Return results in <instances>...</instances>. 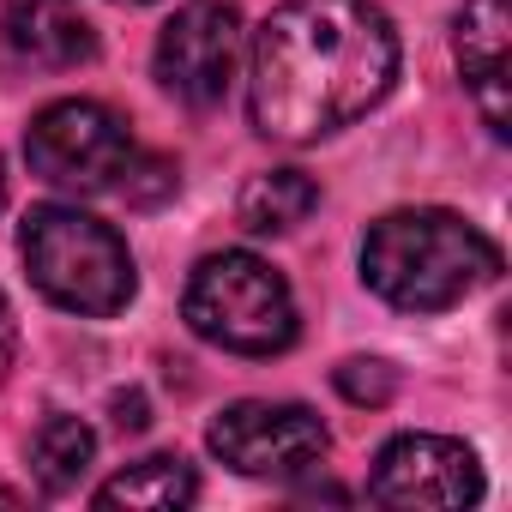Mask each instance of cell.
Instances as JSON below:
<instances>
[{"instance_id": "1", "label": "cell", "mask_w": 512, "mask_h": 512, "mask_svg": "<svg viewBox=\"0 0 512 512\" xmlns=\"http://www.w3.org/2000/svg\"><path fill=\"white\" fill-rule=\"evenodd\" d=\"M398 79V31L374 0H284L253 31L247 115L278 145L362 121Z\"/></svg>"}, {"instance_id": "2", "label": "cell", "mask_w": 512, "mask_h": 512, "mask_svg": "<svg viewBox=\"0 0 512 512\" xmlns=\"http://www.w3.org/2000/svg\"><path fill=\"white\" fill-rule=\"evenodd\" d=\"M500 278V247L458 211H386L362 235V284L404 314H446Z\"/></svg>"}, {"instance_id": "3", "label": "cell", "mask_w": 512, "mask_h": 512, "mask_svg": "<svg viewBox=\"0 0 512 512\" xmlns=\"http://www.w3.org/2000/svg\"><path fill=\"white\" fill-rule=\"evenodd\" d=\"M19 253H25V272L31 284L67 308V314H85V320H109L133 302L139 290V272H133V253L127 241L79 211V205H37L19 229Z\"/></svg>"}, {"instance_id": "4", "label": "cell", "mask_w": 512, "mask_h": 512, "mask_svg": "<svg viewBox=\"0 0 512 512\" xmlns=\"http://www.w3.org/2000/svg\"><path fill=\"white\" fill-rule=\"evenodd\" d=\"M181 314L205 344H217L229 356H278L302 332L284 272H272L260 253H241V247L205 253L193 266Z\"/></svg>"}, {"instance_id": "5", "label": "cell", "mask_w": 512, "mask_h": 512, "mask_svg": "<svg viewBox=\"0 0 512 512\" xmlns=\"http://www.w3.org/2000/svg\"><path fill=\"white\" fill-rule=\"evenodd\" d=\"M25 157H31V175H43L49 187L103 193V187H121L127 163H133L139 151H133L127 121H121L109 103L61 97V103H49V109L31 121Z\"/></svg>"}, {"instance_id": "6", "label": "cell", "mask_w": 512, "mask_h": 512, "mask_svg": "<svg viewBox=\"0 0 512 512\" xmlns=\"http://www.w3.org/2000/svg\"><path fill=\"white\" fill-rule=\"evenodd\" d=\"M235 61H241V7L235 0H187V7H175V19L157 31V55H151L157 85L187 109L223 103Z\"/></svg>"}, {"instance_id": "7", "label": "cell", "mask_w": 512, "mask_h": 512, "mask_svg": "<svg viewBox=\"0 0 512 512\" xmlns=\"http://www.w3.org/2000/svg\"><path fill=\"white\" fill-rule=\"evenodd\" d=\"M211 452L241 476H302L326 458L332 434L308 404H272V398H241L217 410Z\"/></svg>"}, {"instance_id": "8", "label": "cell", "mask_w": 512, "mask_h": 512, "mask_svg": "<svg viewBox=\"0 0 512 512\" xmlns=\"http://www.w3.org/2000/svg\"><path fill=\"white\" fill-rule=\"evenodd\" d=\"M368 494L380 506H476L482 500V464L464 440L398 434L380 446Z\"/></svg>"}, {"instance_id": "9", "label": "cell", "mask_w": 512, "mask_h": 512, "mask_svg": "<svg viewBox=\"0 0 512 512\" xmlns=\"http://www.w3.org/2000/svg\"><path fill=\"white\" fill-rule=\"evenodd\" d=\"M452 55L458 73L488 121L494 139H506V79H512V0H464L452 19Z\"/></svg>"}, {"instance_id": "10", "label": "cell", "mask_w": 512, "mask_h": 512, "mask_svg": "<svg viewBox=\"0 0 512 512\" xmlns=\"http://www.w3.org/2000/svg\"><path fill=\"white\" fill-rule=\"evenodd\" d=\"M0 43L37 73H73L97 55V25L79 13V0H7Z\"/></svg>"}, {"instance_id": "11", "label": "cell", "mask_w": 512, "mask_h": 512, "mask_svg": "<svg viewBox=\"0 0 512 512\" xmlns=\"http://www.w3.org/2000/svg\"><path fill=\"white\" fill-rule=\"evenodd\" d=\"M199 500V476L187 458L175 452H151L127 470H115L103 488H97V506H145V512H175V506H193Z\"/></svg>"}, {"instance_id": "12", "label": "cell", "mask_w": 512, "mask_h": 512, "mask_svg": "<svg viewBox=\"0 0 512 512\" xmlns=\"http://www.w3.org/2000/svg\"><path fill=\"white\" fill-rule=\"evenodd\" d=\"M314 205H320V181L308 169H266V175H253L241 187L235 217L253 235H290L296 223L314 217Z\"/></svg>"}, {"instance_id": "13", "label": "cell", "mask_w": 512, "mask_h": 512, "mask_svg": "<svg viewBox=\"0 0 512 512\" xmlns=\"http://www.w3.org/2000/svg\"><path fill=\"white\" fill-rule=\"evenodd\" d=\"M97 458V434L79 422V416H49L37 434H31V476L49 488V494H73L85 482Z\"/></svg>"}, {"instance_id": "14", "label": "cell", "mask_w": 512, "mask_h": 512, "mask_svg": "<svg viewBox=\"0 0 512 512\" xmlns=\"http://www.w3.org/2000/svg\"><path fill=\"white\" fill-rule=\"evenodd\" d=\"M338 392L350 398V404H386L392 392H398V374H392V362H344L338 368Z\"/></svg>"}, {"instance_id": "15", "label": "cell", "mask_w": 512, "mask_h": 512, "mask_svg": "<svg viewBox=\"0 0 512 512\" xmlns=\"http://www.w3.org/2000/svg\"><path fill=\"white\" fill-rule=\"evenodd\" d=\"M13 344H19V326H13L7 296H0V374H7V362H13Z\"/></svg>"}, {"instance_id": "16", "label": "cell", "mask_w": 512, "mask_h": 512, "mask_svg": "<svg viewBox=\"0 0 512 512\" xmlns=\"http://www.w3.org/2000/svg\"><path fill=\"white\" fill-rule=\"evenodd\" d=\"M115 422H121V428H145V422H151V416H145V398H139V392L115 398Z\"/></svg>"}, {"instance_id": "17", "label": "cell", "mask_w": 512, "mask_h": 512, "mask_svg": "<svg viewBox=\"0 0 512 512\" xmlns=\"http://www.w3.org/2000/svg\"><path fill=\"white\" fill-rule=\"evenodd\" d=\"M0 211H7V163H0Z\"/></svg>"}, {"instance_id": "18", "label": "cell", "mask_w": 512, "mask_h": 512, "mask_svg": "<svg viewBox=\"0 0 512 512\" xmlns=\"http://www.w3.org/2000/svg\"><path fill=\"white\" fill-rule=\"evenodd\" d=\"M133 7H145V0H133Z\"/></svg>"}]
</instances>
